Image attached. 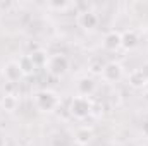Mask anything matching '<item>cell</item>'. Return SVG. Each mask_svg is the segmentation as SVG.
<instances>
[{"mask_svg": "<svg viewBox=\"0 0 148 146\" xmlns=\"http://www.w3.org/2000/svg\"><path fill=\"white\" fill-rule=\"evenodd\" d=\"M35 103H36V108L41 112H52L59 105V96L52 89H41L35 95Z\"/></svg>", "mask_w": 148, "mask_h": 146, "instance_id": "6da1fadb", "label": "cell"}, {"mask_svg": "<svg viewBox=\"0 0 148 146\" xmlns=\"http://www.w3.org/2000/svg\"><path fill=\"white\" fill-rule=\"evenodd\" d=\"M91 102L90 98L86 96H74L71 100V105H69V112L74 119H86L90 113H91Z\"/></svg>", "mask_w": 148, "mask_h": 146, "instance_id": "7a4b0ae2", "label": "cell"}, {"mask_svg": "<svg viewBox=\"0 0 148 146\" xmlns=\"http://www.w3.org/2000/svg\"><path fill=\"white\" fill-rule=\"evenodd\" d=\"M47 67L52 76H64L69 69V59L64 53H55V55L48 57Z\"/></svg>", "mask_w": 148, "mask_h": 146, "instance_id": "3957f363", "label": "cell"}, {"mask_svg": "<svg viewBox=\"0 0 148 146\" xmlns=\"http://www.w3.org/2000/svg\"><path fill=\"white\" fill-rule=\"evenodd\" d=\"M77 24L79 28H83L84 31H93L98 26V16L93 10H83L77 16Z\"/></svg>", "mask_w": 148, "mask_h": 146, "instance_id": "277c9868", "label": "cell"}, {"mask_svg": "<svg viewBox=\"0 0 148 146\" xmlns=\"http://www.w3.org/2000/svg\"><path fill=\"white\" fill-rule=\"evenodd\" d=\"M102 76H103L105 81L115 83V81H119V79L122 77V65H121L119 62H109V64L103 65Z\"/></svg>", "mask_w": 148, "mask_h": 146, "instance_id": "5b68a950", "label": "cell"}, {"mask_svg": "<svg viewBox=\"0 0 148 146\" xmlns=\"http://www.w3.org/2000/svg\"><path fill=\"white\" fill-rule=\"evenodd\" d=\"M23 76H24V74L19 69V64H17V62H9V64H5V67H3V77H5V81H9V83H17Z\"/></svg>", "mask_w": 148, "mask_h": 146, "instance_id": "8992f818", "label": "cell"}, {"mask_svg": "<svg viewBox=\"0 0 148 146\" xmlns=\"http://www.w3.org/2000/svg\"><path fill=\"white\" fill-rule=\"evenodd\" d=\"M140 41V36L134 29H127L124 33H121V46L126 50H133Z\"/></svg>", "mask_w": 148, "mask_h": 146, "instance_id": "52a82bcc", "label": "cell"}, {"mask_svg": "<svg viewBox=\"0 0 148 146\" xmlns=\"http://www.w3.org/2000/svg\"><path fill=\"white\" fill-rule=\"evenodd\" d=\"M76 88H77V93H79L81 96H86V98H88V96L95 91V81H93V77L84 76V77H81V79L77 81Z\"/></svg>", "mask_w": 148, "mask_h": 146, "instance_id": "ba28073f", "label": "cell"}, {"mask_svg": "<svg viewBox=\"0 0 148 146\" xmlns=\"http://www.w3.org/2000/svg\"><path fill=\"white\" fill-rule=\"evenodd\" d=\"M103 46H105V50H110V52L121 48V33L119 31H109L103 36Z\"/></svg>", "mask_w": 148, "mask_h": 146, "instance_id": "9c48e42d", "label": "cell"}, {"mask_svg": "<svg viewBox=\"0 0 148 146\" xmlns=\"http://www.w3.org/2000/svg\"><path fill=\"white\" fill-rule=\"evenodd\" d=\"M91 139H93V131L88 129V127H79V129L76 131V134H74V141L81 146L88 145Z\"/></svg>", "mask_w": 148, "mask_h": 146, "instance_id": "30bf717a", "label": "cell"}, {"mask_svg": "<svg viewBox=\"0 0 148 146\" xmlns=\"http://www.w3.org/2000/svg\"><path fill=\"white\" fill-rule=\"evenodd\" d=\"M147 83H148L147 77L143 76V72H141L140 69H136V71H133V72L129 74V84H131L133 88H143Z\"/></svg>", "mask_w": 148, "mask_h": 146, "instance_id": "8fae6325", "label": "cell"}, {"mask_svg": "<svg viewBox=\"0 0 148 146\" xmlns=\"http://www.w3.org/2000/svg\"><path fill=\"white\" fill-rule=\"evenodd\" d=\"M29 59L33 60L35 67H43V65H47V62H48V57H47V53H45L43 50H35V52H31V53H29Z\"/></svg>", "mask_w": 148, "mask_h": 146, "instance_id": "7c38bea8", "label": "cell"}, {"mask_svg": "<svg viewBox=\"0 0 148 146\" xmlns=\"http://www.w3.org/2000/svg\"><path fill=\"white\" fill-rule=\"evenodd\" d=\"M17 64H19V69L23 71L24 76L31 74L35 69H36V67H35V64H33V60L29 59V55H23V57L19 59V62H17Z\"/></svg>", "mask_w": 148, "mask_h": 146, "instance_id": "4fadbf2b", "label": "cell"}, {"mask_svg": "<svg viewBox=\"0 0 148 146\" xmlns=\"http://www.w3.org/2000/svg\"><path fill=\"white\" fill-rule=\"evenodd\" d=\"M0 107L3 110H7V112H12V110H16V107H17V100L12 95H5L0 100Z\"/></svg>", "mask_w": 148, "mask_h": 146, "instance_id": "5bb4252c", "label": "cell"}, {"mask_svg": "<svg viewBox=\"0 0 148 146\" xmlns=\"http://www.w3.org/2000/svg\"><path fill=\"white\" fill-rule=\"evenodd\" d=\"M67 5H69L67 2H50V3H48L50 9H66Z\"/></svg>", "mask_w": 148, "mask_h": 146, "instance_id": "9a60e30c", "label": "cell"}, {"mask_svg": "<svg viewBox=\"0 0 148 146\" xmlns=\"http://www.w3.org/2000/svg\"><path fill=\"white\" fill-rule=\"evenodd\" d=\"M141 132H143V136H145V138H148V120L143 122V126H141Z\"/></svg>", "mask_w": 148, "mask_h": 146, "instance_id": "2e32d148", "label": "cell"}, {"mask_svg": "<svg viewBox=\"0 0 148 146\" xmlns=\"http://www.w3.org/2000/svg\"><path fill=\"white\" fill-rule=\"evenodd\" d=\"M140 71L143 72V76L147 77V81H148V62H147V64H143V65H141V69H140Z\"/></svg>", "mask_w": 148, "mask_h": 146, "instance_id": "e0dca14e", "label": "cell"}, {"mask_svg": "<svg viewBox=\"0 0 148 146\" xmlns=\"http://www.w3.org/2000/svg\"><path fill=\"white\" fill-rule=\"evenodd\" d=\"M3 145H5V139H3V136L0 134V146H3Z\"/></svg>", "mask_w": 148, "mask_h": 146, "instance_id": "ac0fdd59", "label": "cell"}]
</instances>
